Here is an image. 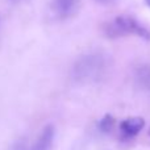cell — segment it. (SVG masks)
Masks as SVG:
<instances>
[{
	"label": "cell",
	"instance_id": "cell-8",
	"mask_svg": "<svg viewBox=\"0 0 150 150\" xmlns=\"http://www.w3.org/2000/svg\"><path fill=\"white\" fill-rule=\"evenodd\" d=\"M13 150H29V149L26 148L25 144H17V145H16V148Z\"/></svg>",
	"mask_w": 150,
	"mask_h": 150
},
{
	"label": "cell",
	"instance_id": "cell-9",
	"mask_svg": "<svg viewBox=\"0 0 150 150\" xmlns=\"http://www.w3.org/2000/svg\"><path fill=\"white\" fill-rule=\"evenodd\" d=\"M98 1H100V3H111V1H113V0H98Z\"/></svg>",
	"mask_w": 150,
	"mask_h": 150
},
{
	"label": "cell",
	"instance_id": "cell-7",
	"mask_svg": "<svg viewBox=\"0 0 150 150\" xmlns=\"http://www.w3.org/2000/svg\"><path fill=\"white\" fill-rule=\"evenodd\" d=\"M113 122H115V120L112 119V116L107 115V116L100 121L99 127H100V129L103 130V132H109V130L113 128Z\"/></svg>",
	"mask_w": 150,
	"mask_h": 150
},
{
	"label": "cell",
	"instance_id": "cell-2",
	"mask_svg": "<svg viewBox=\"0 0 150 150\" xmlns=\"http://www.w3.org/2000/svg\"><path fill=\"white\" fill-rule=\"evenodd\" d=\"M104 33L109 38H119L124 36H138L141 38L150 40L148 29L137 23V20L130 16H117L104 26Z\"/></svg>",
	"mask_w": 150,
	"mask_h": 150
},
{
	"label": "cell",
	"instance_id": "cell-6",
	"mask_svg": "<svg viewBox=\"0 0 150 150\" xmlns=\"http://www.w3.org/2000/svg\"><path fill=\"white\" fill-rule=\"evenodd\" d=\"M136 82L142 90L150 92V65H142L136 69Z\"/></svg>",
	"mask_w": 150,
	"mask_h": 150
},
{
	"label": "cell",
	"instance_id": "cell-3",
	"mask_svg": "<svg viewBox=\"0 0 150 150\" xmlns=\"http://www.w3.org/2000/svg\"><path fill=\"white\" fill-rule=\"evenodd\" d=\"M80 0H54L53 11L59 18H70L78 13Z\"/></svg>",
	"mask_w": 150,
	"mask_h": 150
},
{
	"label": "cell",
	"instance_id": "cell-1",
	"mask_svg": "<svg viewBox=\"0 0 150 150\" xmlns=\"http://www.w3.org/2000/svg\"><path fill=\"white\" fill-rule=\"evenodd\" d=\"M109 62V58L104 53L86 54L76 61L73 69V76L75 80L83 83L98 82L107 74Z\"/></svg>",
	"mask_w": 150,
	"mask_h": 150
},
{
	"label": "cell",
	"instance_id": "cell-10",
	"mask_svg": "<svg viewBox=\"0 0 150 150\" xmlns=\"http://www.w3.org/2000/svg\"><path fill=\"white\" fill-rule=\"evenodd\" d=\"M146 3H148V4L150 5V0H146Z\"/></svg>",
	"mask_w": 150,
	"mask_h": 150
},
{
	"label": "cell",
	"instance_id": "cell-5",
	"mask_svg": "<svg viewBox=\"0 0 150 150\" xmlns=\"http://www.w3.org/2000/svg\"><path fill=\"white\" fill-rule=\"evenodd\" d=\"M53 140H54V128L52 125H47L29 150H50L53 145Z\"/></svg>",
	"mask_w": 150,
	"mask_h": 150
},
{
	"label": "cell",
	"instance_id": "cell-4",
	"mask_svg": "<svg viewBox=\"0 0 150 150\" xmlns=\"http://www.w3.org/2000/svg\"><path fill=\"white\" fill-rule=\"evenodd\" d=\"M144 125H145V121H144L142 117H129L120 124V132H121L122 137L132 138L140 133Z\"/></svg>",
	"mask_w": 150,
	"mask_h": 150
}]
</instances>
